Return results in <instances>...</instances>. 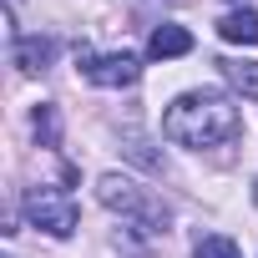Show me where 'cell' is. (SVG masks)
Returning <instances> with one entry per match:
<instances>
[{
	"label": "cell",
	"instance_id": "obj_10",
	"mask_svg": "<svg viewBox=\"0 0 258 258\" xmlns=\"http://www.w3.org/2000/svg\"><path fill=\"white\" fill-rule=\"evenodd\" d=\"M36 132H41V142H46V147L56 142V111H51V106H41V111H36Z\"/></svg>",
	"mask_w": 258,
	"mask_h": 258
},
{
	"label": "cell",
	"instance_id": "obj_6",
	"mask_svg": "<svg viewBox=\"0 0 258 258\" xmlns=\"http://www.w3.org/2000/svg\"><path fill=\"white\" fill-rule=\"evenodd\" d=\"M218 36L233 41V46H258V11H248V6L228 11V16L218 21Z\"/></svg>",
	"mask_w": 258,
	"mask_h": 258
},
{
	"label": "cell",
	"instance_id": "obj_7",
	"mask_svg": "<svg viewBox=\"0 0 258 258\" xmlns=\"http://www.w3.org/2000/svg\"><path fill=\"white\" fill-rule=\"evenodd\" d=\"M187 51H192V36H187L182 26H157L152 41H147V56H157V61H167V56H187Z\"/></svg>",
	"mask_w": 258,
	"mask_h": 258
},
{
	"label": "cell",
	"instance_id": "obj_3",
	"mask_svg": "<svg viewBox=\"0 0 258 258\" xmlns=\"http://www.w3.org/2000/svg\"><path fill=\"white\" fill-rule=\"evenodd\" d=\"M26 218H31L41 233H51V238H71V233H76V203H71V192L46 187V182L26 192Z\"/></svg>",
	"mask_w": 258,
	"mask_h": 258
},
{
	"label": "cell",
	"instance_id": "obj_11",
	"mask_svg": "<svg viewBox=\"0 0 258 258\" xmlns=\"http://www.w3.org/2000/svg\"><path fill=\"white\" fill-rule=\"evenodd\" d=\"M253 203H258V182H253Z\"/></svg>",
	"mask_w": 258,
	"mask_h": 258
},
{
	"label": "cell",
	"instance_id": "obj_9",
	"mask_svg": "<svg viewBox=\"0 0 258 258\" xmlns=\"http://www.w3.org/2000/svg\"><path fill=\"white\" fill-rule=\"evenodd\" d=\"M192 258H243V248H238L233 238H223V233H208V238L198 243Z\"/></svg>",
	"mask_w": 258,
	"mask_h": 258
},
{
	"label": "cell",
	"instance_id": "obj_4",
	"mask_svg": "<svg viewBox=\"0 0 258 258\" xmlns=\"http://www.w3.org/2000/svg\"><path fill=\"white\" fill-rule=\"evenodd\" d=\"M76 66H81V76L91 81V86H132L137 76H142V66H137V56L132 51H91V46H76Z\"/></svg>",
	"mask_w": 258,
	"mask_h": 258
},
{
	"label": "cell",
	"instance_id": "obj_8",
	"mask_svg": "<svg viewBox=\"0 0 258 258\" xmlns=\"http://www.w3.org/2000/svg\"><path fill=\"white\" fill-rule=\"evenodd\" d=\"M218 66H223V76H228L233 91H243L248 101H258V61H238L233 56V61H218Z\"/></svg>",
	"mask_w": 258,
	"mask_h": 258
},
{
	"label": "cell",
	"instance_id": "obj_1",
	"mask_svg": "<svg viewBox=\"0 0 258 258\" xmlns=\"http://www.w3.org/2000/svg\"><path fill=\"white\" fill-rule=\"evenodd\" d=\"M238 106H233V96H223V91H182L172 106H167V116H162V132H167V142H177V147H192V152H203V147H223V142H233L238 137Z\"/></svg>",
	"mask_w": 258,
	"mask_h": 258
},
{
	"label": "cell",
	"instance_id": "obj_5",
	"mask_svg": "<svg viewBox=\"0 0 258 258\" xmlns=\"http://www.w3.org/2000/svg\"><path fill=\"white\" fill-rule=\"evenodd\" d=\"M51 56H56V41H51V36H16V41H11V61H16L26 76L46 71Z\"/></svg>",
	"mask_w": 258,
	"mask_h": 258
},
{
	"label": "cell",
	"instance_id": "obj_2",
	"mask_svg": "<svg viewBox=\"0 0 258 258\" xmlns=\"http://www.w3.org/2000/svg\"><path fill=\"white\" fill-rule=\"evenodd\" d=\"M96 198H101V208H111L116 218H126V223H132L137 233H147V238L167 233V223H172V208L152 187H142L137 177H126V172H106L96 182Z\"/></svg>",
	"mask_w": 258,
	"mask_h": 258
}]
</instances>
